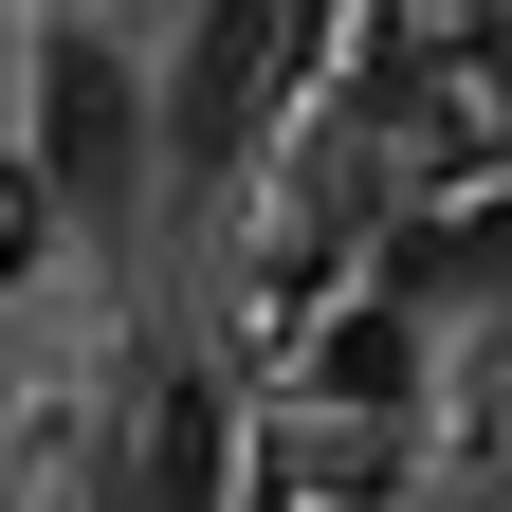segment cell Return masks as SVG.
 I'll return each mask as SVG.
<instances>
[{
	"label": "cell",
	"instance_id": "cell-1",
	"mask_svg": "<svg viewBox=\"0 0 512 512\" xmlns=\"http://www.w3.org/2000/svg\"><path fill=\"white\" fill-rule=\"evenodd\" d=\"M37 110H55V183H74V202H110V183H128V128H147V110H128V74L74 37V55L37 74Z\"/></svg>",
	"mask_w": 512,
	"mask_h": 512
},
{
	"label": "cell",
	"instance_id": "cell-2",
	"mask_svg": "<svg viewBox=\"0 0 512 512\" xmlns=\"http://www.w3.org/2000/svg\"><path fill=\"white\" fill-rule=\"evenodd\" d=\"M128 512H220V403H202V384H147V458H128Z\"/></svg>",
	"mask_w": 512,
	"mask_h": 512
},
{
	"label": "cell",
	"instance_id": "cell-3",
	"mask_svg": "<svg viewBox=\"0 0 512 512\" xmlns=\"http://www.w3.org/2000/svg\"><path fill=\"white\" fill-rule=\"evenodd\" d=\"M256 74H275V0H220V19H202V92H183V147H238Z\"/></svg>",
	"mask_w": 512,
	"mask_h": 512
},
{
	"label": "cell",
	"instance_id": "cell-4",
	"mask_svg": "<svg viewBox=\"0 0 512 512\" xmlns=\"http://www.w3.org/2000/svg\"><path fill=\"white\" fill-rule=\"evenodd\" d=\"M458 275H476V293H512V202H494V220L458 238Z\"/></svg>",
	"mask_w": 512,
	"mask_h": 512
}]
</instances>
